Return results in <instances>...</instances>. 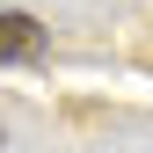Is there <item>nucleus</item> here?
I'll return each instance as SVG.
<instances>
[{"label":"nucleus","instance_id":"f257e3e1","mask_svg":"<svg viewBox=\"0 0 153 153\" xmlns=\"http://www.w3.org/2000/svg\"><path fill=\"white\" fill-rule=\"evenodd\" d=\"M44 22L36 15H0V59H15V66H29V59H44Z\"/></svg>","mask_w":153,"mask_h":153},{"label":"nucleus","instance_id":"f03ea898","mask_svg":"<svg viewBox=\"0 0 153 153\" xmlns=\"http://www.w3.org/2000/svg\"><path fill=\"white\" fill-rule=\"evenodd\" d=\"M0 139H7V131H0Z\"/></svg>","mask_w":153,"mask_h":153}]
</instances>
